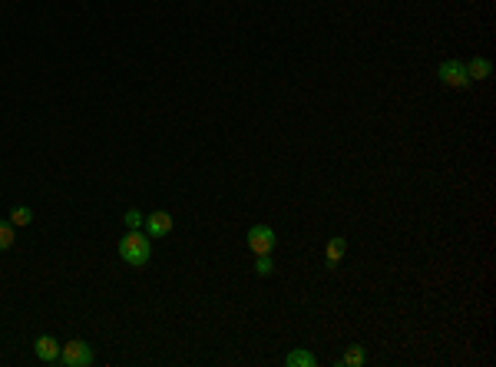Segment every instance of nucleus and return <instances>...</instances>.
<instances>
[{"mask_svg":"<svg viewBox=\"0 0 496 367\" xmlns=\"http://www.w3.org/2000/svg\"><path fill=\"white\" fill-rule=\"evenodd\" d=\"M119 258H123L126 265H133V268L149 265V258H153V242H149V235L139 232V229H129V232L119 239Z\"/></svg>","mask_w":496,"mask_h":367,"instance_id":"1","label":"nucleus"},{"mask_svg":"<svg viewBox=\"0 0 496 367\" xmlns=\"http://www.w3.org/2000/svg\"><path fill=\"white\" fill-rule=\"evenodd\" d=\"M437 80L447 89H470L473 87V80L467 77V63H463V60H443L437 67Z\"/></svg>","mask_w":496,"mask_h":367,"instance_id":"2","label":"nucleus"},{"mask_svg":"<svg viewBox=\"0 0 496 367\" xmlns=\"http://www.w3.org/2000/svg\"><path fill=\"white\" fill-rule=\"evenodd\" d=\"M245 242H248V248L255 251V255H271L275 245H278V235H275L271 225H252L248 235H245Z\"/></svg>","mask_w":496,"mask_h":367,"instance_id":"3","label":"nucleus"},{"mask_svg":"<svg viewBox=\"0 0 496 367\" xmlns=\"http://www.w3.org/2000/svg\"><path fill=\"white\" fill-rule=\"evenodd\" d=\"M60 364H67V367H86V364H93V348L86 344V341H67L63 348H60Z\"/></svg>","mask_w":496,"mask_h":367,"instance_id":"4","label":"nucleus"},{"mask_svg":"<svg viewBox=\"0 0 496 367\" xmlns=\"http://www.w3.org/2000/svg\"><path fill=\"white\" fill-rule=\"evenodd\" d=\"M60 344L53 334H40L37 341H33V354H37V361H43V364H57L60 361Z\"/></svg>","mask_w":496,"mask_h":367,"instance_id":"5","label":"nucleus"},{"mask_svg":"<svg viewBox=\"0 0 496 367\" xmlns=\"http://www.w3.org/2000/svg\"><path fill=\"white\" fill-rule=\"evenodd\" d=\"M143 229H146V235H149V239H166V235L172 232V215H169V212H153V215H146Z\"/></svg>","mask_w":496,"mask_h":367,"instance_id":"6","label":"nucleus"},{"mask_svg":"<svg viewBox=\"0 0 496 367\" xmlns=\"http://www.w3.org/2000/svg\"><path fill=\"white\" fill-rule=\"evenodd\" d=\"M344 251H347V242H344L341 235H334V239H328V248H325V261H328V268H338V261L344 258Z\"/></svg>","mask_w":496,"mask_h":367,"instance_id":"7","label":"nucleus"},{"mask_svg":"<svg viewBox=\"0 0 496 367\" xmlns=\"http://www.w3.org/2000/svg\"><path fill=\"white\" fill-rule=\"evenodd\" d=\"M467 77L470 80H490L493 77V63H490L487 57H473L467 63Z\"/></svg>","mask_w":496,"mask_h":367,"instance_id":"8","label":"nucleus"},{"mask_svg":"<svg viewBox=\"0 0 496 367\" xmlns=\"http://www.w3.org/2000/svg\"><path fill=\"white\" fill-rule=\"evenodd\" d=\"M285 364H288V367H315L318 358L311 354V351H301V348H298V351H291V354L285 358Z\"/></svg>","mask_w":496,"mask_h":367,"instance_id":"9","label":"nucleus"},{"mask_svg":"<svg viewBox=\"0 0 496 367\" xmlns=\"http://www.w3.org/2000/svg\"><path fill=\"white\" fill-rule=\"evenodd\" d=\"M30 222H33V212H30L27 205H14V209H10V225H14V229H27Z\"/></svg>","mask_w":496,"mask_h":367,"instance_id":"10","label":"nucleus"},{"mask_svg":"<svg viewBox=\"0 0 496 367\" xmlns=\"http://www.w3.org/2000/svg\"><path fill=\"white\" fill-rule=\"evenodd\" d=\"M338 364H341V367H361V364H364V348H361V344L347 348V351L341 354V361H338Z\"/></svg>","mask_w":496,"mask_h":367,"instance_id":"11","label":"nucleus"},{"mask_svg":"<svg viewBox=\"0 0 496 367\" xmlns=\"http://www.w3.org/2000/svg\"><path fill=\"white\" fill-rule=\"evenodd\" d=\"M14 239H17V229L10 225V219H0V251H7Z\"/></svg>","mask_w":496,"mask_h":367,"instance_id":"12","label":"nucleus"},{"mask_svg":"<svg viewBox=\"0 0 496 367\" xmlns=\"http://www.w3.org/2000/svg\"><path fill=\"white\" fill-rule=\"evenodd\" d=\"M271 271H275V261H271V255H255V275L268 278Z\"/></svg>","mask_w":496,"mask_h":367,"instance_id":"13","label":"nucleus"},{"mask_svg":"<svg viewBox=\"0 0 496 367\" xmlns=\"http://www.w3.org/2000/svg\"><path fill=\"white\" fill-rule=\"evenodd\" d=\"M123 222H126V229H143V222H146V215L139 212V209H129V212L123 215Z\"/></svg>","mask_w":496,"mask_h":367,"instance_id":"14","label":"nucleus"}]
</instances>
